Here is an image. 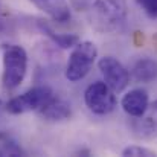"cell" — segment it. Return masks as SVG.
Returning <instances> with one entry per match:
<instances>
[{"instance_id":"7","label":"cell","mask_w":157,"mask_h":157,"mask_svg":"<svg viewBox=\"0 0 157 157\" xmlns=\"http://www.w3.org/2000/svg\"><path fill=\"white\" fill-rule=\"evenodd\" d=\"M136 136L144 139H157V99L148 104L145 113L139 117H134L131 124Z\"/></svg>"},{"instance_id":"14","label":"cell","mask_w":157,"mask_h":157,"mask_svg":"<svg viewBox=\"0 0 157 157\" xmlns=\"http://www.w3.org/2000/svg\"><path fill=\"white\" fill-rule=\"evenodd\" d=\"M124 157H154L157 156L156 153L147 147H140V145H130L127 148H124L122 151Z\"/></svg>"},{"instance_id":"12","label":"cell","mask_w":157,"mask_h":157,"mask_svg":"<svg viewBox=\"0 0 157 157\" xmlns=\"http://www.w3.org/2000/svg\"><path fill=\"white\" fill-rule=\"evenodd\" d=\"M37 29L46 35L53 44L59 49H72L78 41L79 37L76 34H61V32H55L53 28L46 21V20H37Z\"/></svg>"},{"instance_id":"11","label":"cell","mask_w":157,"mask_h":157,"mask_svg":"<svg viewBox=\"0 0 157 157\" xmlns=\"http://www.w3.org/2000/svg\"><path fill=\"white\" fill-rule=\"evenodd\" d=\"M130 76L137 82H153L157 79V59L151 56L139 58L133 63Z\"/></svg>"},{"instance_id":"16","label":"cell","mask_w":157,"mask_h":157,"mask_svg":"<svg viewBox=\"0 0 157 157\" xmlns=\"http://www.w3.org/2000/svg\"><path fill=\"white\" fill-rule=\"evenodd\" d=\"M70 5H72L76 11H84V9H87L89 0H70Z\"/></svg>"},{"instance_id":"15","label":"cell","mask_w":157,"mask_h":157,"mask_svg":"<svg viewBox=\"0 0 157 157\" xmlns=\"http://www.w3.org/2000/svg\"><path fill=\"white\" fill-rule=\"evenodd\" d=\"M137 3L150 18H157V0H137Z\"/></svg>"},{"instance_id":"13","label":"cell","mask_w":157,"mask_h":157,"mask_svg":"<svg viewBox=\"0 0 157 157\" xmlns=\"http://www.w3.org/2000/svg\"><path fill=\"white\" fill-rule=\"evenodd\" d=\"M0 156L2 157H20L25 156L23 148L17 144V140H14L11 136L0 133Z\"/></svg>"},{"instance_id":"1","label":"cell","mask_w":157,"mask_h":157,"mask_svg":"<svg viewBox=\"0 0 157 157\" xmlns=\"http://www.w3.org/2000/svg\"><path fill=\"white\" fill-rule=\"evenodd\" d=\"M89 17L93 29L101 34L121 32L128 18L125 0H89Z\"/></svg>"},{"instance_id":"17","label":"cell","mask_w":157,"mask_h":157,"mask_svg":"<svg viewBox=\"0 0 157 157\" xmlns=\"http://www.w3.org/2000/svg\"><path fill=\"white\" fill-rule=\"evenodd\" d=\"M3 108H5V105H3V101H2V98H0V116H2V111H3Z\"/></svg>"},{"instance_id":"5","label":"cell","mask_w":157,"mask_h":157,"mask_svg":"<svg viewBox=\"0 0 157 157\" xmlns=\"http://www.w3.org/2000/svg\"><path fill=\"white\" fill-rule=\"evenodd\" d=\"M84 102L93 114H98V116H107L113 113L117 105L114 92L104 81H96L86 89Z\"/></svg>"},{"instance_id":"9","label":"cell","mask_w":157,"mask_h":157,"mask_svg":"<svg viewBox=\"0 0 157 157\" xmlns=\"http://www.w3.org/2000/svg\"><path fill=\"white\" fill-rule=\"evenodd\" d=\"M38 114L48 122H61V121H66L72 116V107L66 99L53 95L52 98L38 110Z\"/></svg>"},{"instance_id":"8","label":"cell","mask_w":157,"mask_h":157,"mask_svg":"<svg viewBox=\"0 0 157 157\" xmlns=\"http://www.w3.org/2000/svg\"><path fill=\"white\" fill-rule=\"evenodd\" d=\"M150 104V96L145 89H133L128 93L124 95L121 99V107L122 110L131 116V117H139L145 113Z\"/></svg>"},{"instance_id":"6","label":"cell","mask_w":157,"mask_h":157,"mask_svg":"<svg viewBox=\"0 0 157 157\" xmlns=\"http://www.w3.org/2000/svg\"><path fill=\"white\" fill-rule=\"evenodd\" d=\"M98 69L104 76V82L114 93H121L128 87L131 78L130 72L117 58L105 55L98 61Z\"/></svg>"},{"instance_id":"4","label":"cell","mask_w":157,"mask_h":157,"mask_svg":"<svg viewBox=\"0 0 157 157\" xmlns=\"http://www.w3.org/2000/svg\"><path fill=\"white\" fill-rule=\"evenodd\" d=\"M52 96L53 90L49 86H46V84L34 86L29 90H26L25 93H21L15 98H11L5 104V110L9 114H25L29 111H38Z\"/></svg>"},{"instance_id":"10","label":"cell","mask_w":157,"mask_h":157,"mask_svg":"<svg viewBox=\"0 0 157 157\" xmlns=\"http://www.w3.org/2000/svg\"><path fill=\"white\" fill-rule=\"evenodd\" d=\"M31 3L53 21L66 23L70 20V6L67 0H31Z\"/></svg>"},{"instance_id":"3","label":"cell","mask_w":157,"mask_h":157,"mask_svg":"<svg viewBox=\"0 0 157 157\" xmlns=\"http://www.w3.org/2000/svg\"><path fill=\"white\" fill-rule=\"evenodd\" d=\"M98 58V48L93 41H78L73 48L72 52L69 55L67 59V66L64 70L66 78L70 82H78L81 79H84L89 72L92 70L95 61Z\"/></svg>"},{"instance_id":"18","label":"cell","mask_w":157,"mask_h":157,"mask_svg":"<svg viewBox=\"0 0 157 157\" xmlns=\"http://www.w3.org/2000/svg\"><path fill=\"white\" fill-rule=\"evenodd\" d=\"M0 28H2V20H0Z\"/></svg>"},{"instance_id":"2","label":"cell","mask_w":157,"mask_h":157,"mask_svg":"<svg viewBox=\"0 0 157 157\" xmlns=\"http://www.w3.org/2000/svg\"><path fill=\"white\" fill-rule=\"evenodd\" d=\"M28 73V52L20 44H6L3 48L2 84L6 90L17 89Z\"/></svg>"}]
</instances>
